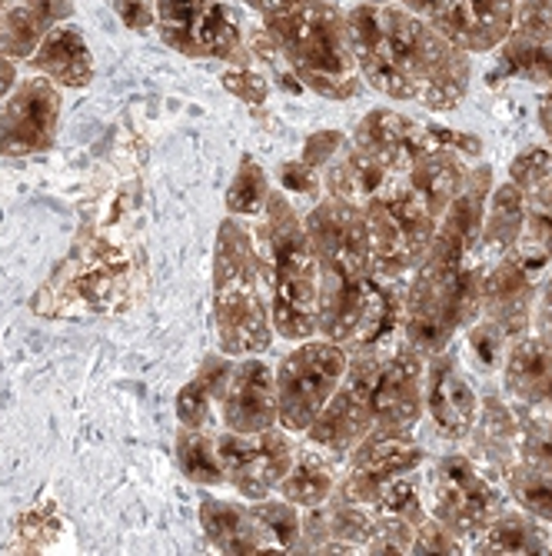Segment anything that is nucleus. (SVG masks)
Listing matches in <instances>:
<instances>
[{
	"mask_svg": "<svg viewBox=\"0 0 552 556\" xmlns=\"http://www.w3.org/2000/svg\"><path fill=\"white\" fill-rule=\"evenodd\" d=\"M499 71L516 80H529L539 87H552V40H536L523 34H510L496 47Z\"/></svg>",
	"mask_w": 552,
	"mask_h": 556,
	"instance_id": "obj_30",
	"label": "nucleus"
},
{
	"mask_svg": "<svg viewBox=\"0 0 552 556\" xmlns=\"http://www.w3.org/2000/svg\"><path fill=\"white\" fill-rule=\"evenodd\" d=\"M27 67L34 74H43L47 80H54L57 87H70V90H80L93 80L90 47L84 40V30L70 21H61L43 34L37 50L27 58Z\"/></svg>",
	"mask_w": 552,
	"mask_h": 556,
	"instance_id": "obj_24",
	"label": "nucleus"
},
{
	"mask_svg": "<svg viewBox=\"0 0 552 556\" xmlns=\"http://www.w3.org/2000/svg\"><path fill=\"white\" fill-rule=\"evenodd\" d=\"M280 58L304 84L326 100H349L363 87L346 30V4L336 0H296L286 11L260 21Z\"/></svg>",
	"mask_w": 552,
	"mask_h": 556,
	"instance_id": "obj_5",
	"label": "nucleus"
},
{
	"mask_svg": "<svg viewBox=\"0 0 552 556\" xmlns=\"http://www.w3.org/2000/svg\"><path fill=\"white\" fill-rule=\"evenodd\" d=\"M526 240L542 247L552 257V174L526 197Z\"/></svg>",
	"mask_w": 552,
	"mask_h": 556,
	"instance_id": "obj_36",
	"label": "nucleus"
},
{
	"mask_svg": "<svg viewBox=\"0 0 552 556\" xmlns=\"http://www.w3.org/2000/svg\"><path fill=\"white\" fill-rule=\"evenodd\" d=\"M539 127H542L545 143L552 147V87H545V97H542V104H539Z\"/></svg>",
	"mask_w": 552,
	"mask_h": 556,
	"instance_id": "obj_45",
	"label": "nucleus"
},
{
	"mask_svg": "<svg viewBox=\"0 0 552 556\" xmlns=\"http://www.w3.org/2000/svg\"><path fill=\"white\" fill-rule=\"evenodd\" d=\"M240 4L254 14L257 21H264V17H270V14H280V11H286L290 4H296V0H240Z\"/></svg>",
	"mask_w": 552,
	"mask_h": 556,
	"instance_id": "obj_44",
	"label": "nucleus"
},
{
	"mask_svg": "<svg viewBox=\"0 0 552 556\" xmlns=\"http://www.w3.org/2000/svg\"><path fill=\"white\" fill-rule=\"evenodd\" d=\"M426 467V446L416 440V433H386L373 430L363 443L343 457V473L336 483L339 500L373 507V503L389 493L396 483L410 480Z\"/></svg>",
	"mask_w": 552,
	"mask_h": 556,
	"instance_id": "obj_12",
	"label": "nucleus"
},
{
	"mask_svg": "<svg viewBox=\"0 0 552 556\" xmlns=\"http://www.w3.org/2000/svg\"><path fill=\"white\" fill-rule=\"evenodd\" d=\"M296 443L280 424L264 433H217V460L223 470V486L243 500L273 496L286 470L293 467Z\"/></svg>",
	"mask_w": 552,
	"mask_h": 556,
	"instance_id": "obj_14",
	"label": "nucleus"
},
{
	"mask_svg": "<svg viewBox=\"0 0 552 556\" xmlns=\"http://www.w3.org/2000/svg\"><path fill=\"white\" fill-rule=\"evenodd\" d=\"M506 496L523 507L526 514H532L536 520L552 527V473L529 467V464H516L506 477H503Z\"/></svg>",
	"mask_w": 552,
	"mask_h": 556,
	"instance_id": "obj_32",
	"label": "nucleus"
},
{
	"mask_svg": "<svg viewBox=\"0 0 552 556\" xmlns=\"http://www.w3.org/2000/svg\"><path fill=\"white\" fill-rule=\"evenodd\" d=\"M64 97L54 80L43 74L17 77L14 90L0 104V154L24 157L37 150H50L57 140V124Z\"/></svg>",
	"mask_w": 552,
	"mask_h": 556,
	"instance_id": "obj_17",
	"label": "nucleus"
},
{
	"mask_svg": "<svg viewBox=\"0 0 552 556\" xmlns=\"http://www.w3.org/2000/svg\"><path fill=\"white\" fill-rule=\"evenodd\" d=\"M346 30L357 71L376 93L436 114L457 111L470 97L473 54L423 14L396 0H349Z\"/></svg>",
	"mask_w": 552,
	"mask_h": 556,
	"instance_id": "obj_1",
	"label": "nucleus"
},
{
	"mask_svg": "<svg viewBox=\"0 0 552 556\" xmlns=\"http://www.w3.org/2000/svg\"><path fill=\"white\" fill-rule=\"evenodd\" d=\"M339 473H343V457H339V453H330L323 446L304 443V446H296L293 467L280 480L277 493L283 500L296 503L299 510H313V507H323V503L336 493Z\"/></svg>",
	"mask_w": 552,
	"mask_h": 556,
	"instance_id": "obj_27",
	"label": "nucleus"
},
{
	"mask_svg": "<svg viewBox=\"0 0 552 556\" xmlns=\"http://www.w3.org/2000/svg\"><path fill=\"white\" fill-rule=\"evenodd\" d=\"M423 387L426 353L407 337L389 340L373 377V427L386 433H416L423 424Z\"/></svg>",
	"mask_w": 552,
	"mask_h": 556,
	"instance_id": "obj_15",
	"label": "nucleus"
},
{
	"mask_svg": "<svg viewBox=\"0 0 552 556\" xmlns=\"http://www.w3.org/2000/svg\"><path fill=\"white\" fill-rule=\"evenodd\" d=\"M492 167H473L466 187L442 211L426 257L416 264L403 296V337L420 353H439L479 317L486 267L473 257L483 230Z\"/></svg>",
	"mask_w": 552,
	"mask_h": 556,
	"instance_id": "obj_3",
	"label": "nucleus"
},
{
	"mask_svg": "<svg viewBox=\"0 0 552 556\" xmlns=\"http://www.w3.org/2000/svg\"><path fill=\"white\" fill-rule=\"evenodd\" d=\"M363 214L370 227L373 280L407 287L410 274L426 257L439 217L426 207V200L410 187L403 174H396L376 197H370Z\"/></svg>",
	"mask_w": 552,
	"mask_h": 556,
	"instance_id": "obj_7",
	"label": "nucleus"
},
{
	"mask_svg": "<svg viewBox=\"0 0 552 556\" xmlns=\"http://www.w3.org/2000/svg\"><path fill=\"white\" fill-rule=\"evenodd\" d=\"M217 424L230 433H264L277 427V370L260 357H233L217 403Z\"/></svg>",
	"mask_w": 552,
	"mask_h": 556,
	"instance_id": "obj_18",
	"label": "nucleus"
},
{
	"mask_svg": "<svg viewBox=\"0 0 552 556\" xmlns=\"http://www.w3.org/2000/svg\"><path fill=\"white\" fill-rule=\"evenodd\" d=\"M270 177L260 170L257 161L243 157L240 161V170L230 184V193H227V207H230V217H243V220H257L264 211H267V200H270Z\"/></svg>",
	"mask_w": 552,
	"mask_h": 556,
	"instance_id": "obj_33",
	"label": "nucleus"
},
{
	"mask_svg": "<svg viewBox=\"0 0 552 556\" xmlns=\"http://www.w3.org/2000/svg\"><path fill=\"white\" fill-rule=\"evenodd\" d=\"M367 4H386V0H367Z\"/></svg>",
	"mask_w": 552,
	"mask_h": 556,
	"instance_id": "obj_46",
	"label": "nucleus"
},
{
	"mask_svg": "<svg viewBox=\"0 0 552 556\" xmlns=\"http://www.w3.org/2000/svg\"><path fill=\"white\" fill-rule=\"evenodd\" d=\"M214 307L220 353H227V357H264L273 346L277 333L270 320L260 250L243 217H227L217 233Z\"/></svg>",
	"mask_w": 552,
	"mask_h": 556,
	"instance_id": "obj_6",
	"label": "nucleus"
},
{
	"mask_svg": "<svg viewBox=\"0 0 552 556\" xmlns=\"http://www.w3.org/2000/svg\"><path fill=\"white\" fill-rule=\"evenodd\" d=\"M336 4H349V0H336Z\"/></svg>",
	"mask_w": 552,
	"mask_h": 556,
	"instance_id": "obj_47",
	"label": "nucleus"
},
{
	"mask_svg": "<svg viewBox=\"0 0 552 556\" xmlns=\"http://www.w3.org/2000/svg\"><path fill=\"white\" fill-rule=\"evenodd\" d=\"M529 330H532V333H539V337H549V340H552V270H549V274L539 280V287H536Z\"/></svg>",
	"mask_w": 552,
	"mask_h": 556,
	"instance_id": "obj_43",
	"label": "nucleus"
},
{
	"mask_svg": "<svg viewBox=\"0 0 552 556\" xmlns=\"http://www.w3.org/2000/svg\"><path fill=\"white\" fill-rule=\"evenodd\" d=\"M373 540L370 507L330 496L323 507L304 510L299 549L307 553H367Z\"/></svg>",
	"mask_w": 552,
	"mask_h": 556,
	"instance_id": "obj_21",
	"label": "nucleus"
},
{
	"mask_svg": "<svg viewBox=\"0 0 552 556\" xmlns=\"http://www.w3.org/2000/svg\"><path fill=\"white\" fill-rule=\"evenodd\" d=\"M420 483L429 517L463 540L466 553L510 500L503 480L489 477L466 450H449L436 457Z\"/></svg>",
	"mask_w": 552,
	"mask_h": 556,
	"instance_id": "obj_8",
	"label": "nucleus"
},
{
	"mask_svg": "<svg viewBox=\"0 0 552 556\" xmlns=\"http://www.w3.org/2000/svg\"><path fill=\"white\" fill-rule=\"evenodd\" d=\"M552 174V147H526L510 164V180L529 197Z\"/></svg>",
	"mask_w": 552,
	"mask_h": 556,
	"instance_id": "obj_37",
	"label": "nucleus"
},
{
	"mask_svg": "<svg viewBox=\"0 0 552 556\" xmlns=\"http://www.w3.org/2000/svg\"><path fill=\"white\" fill-rule=\"evenodd\" d=\"M177 460L183 473L200 486H223V470L217 460V433L180 427L177 437Z\"/></svg>",
	"mask_w": 552,
	"mask_h": 556,
	"instance_id": "obj_31",
	"label": "nucleus"
},
{
	"mask_svg": "<svg viewBox=\"0 0 552 556\" xmlns=\"http://www.w3.org/2000/svg\"><path fill=\"white\" fill-rule=\"evenodd\" d=\"M320 264L317 337L349 350L403 337L407 287L380 283L370 274V227L360 204L320 197L304 217Z\"/></svg>",
	"mask_w": 552,
	"mask_h": 556,
	"instance_id": "obj_2",
	"label": "nucleus"
},
{
	"mask_svg": "<svg viewBox=\"0 0 552 556\" xmlns=\"http://www.w3.org/2000/svg\"><path fill=\"white\" fill-rule=\"evenodd\" d=\"M233 357L220 353V357H207L204 367L196 370V377L180 390L177 396V417L180 427H193V430H210L217 424V403L223 393V383L230 377Z\"/></svg>",
	"mask_w": 552,
	"mask_h": 556,
	"instance_id": "obj_29",
	"label": "nucleus"
},
{
	"mask_svg": "<svg viewBox=\"0 0 552 556\" xmlns=\"http://www.w3.org/2000/svg\"><path fill=\"white\" fill-rule=\"evenodd\" d=\"M519 414V460L552 473V410Z\"/></svg>",
	"mask_w": 552,
	"mask_h": 556,
	"instance_id": "obj_34",
	"label": "nucleus"
},
{
	"mask_svg": "<svg viewBox=\"0 0 552 556\" xmlns=\"http://www.w3.org/2000/svg\"><path fill=\"white\" fill-rule=\"evenodd\" d=\"M257 250L264 283L270 296L273 333L293 343L317 337L320 317V264L307 224L299 217L293 197L280 187L270 190L267 211L257 217Z\"/></svg>",
	"mask_w": 552,
	"mask_h": 556,
	"instance_id": "obj_4",
	"label": "nucleus"
},
{
	"mask_svg": "<svg viewBox=\"0 0 552 556\" xmlns=\"http://www.w3.org/2000/svg\"><path fill=\"white\" fill-rule=\"evenodd\" d=\"M513 34L552 40V0H516Z\"/></svg>",
	"mask_w": 552,
	"mask_h": 556,
	"instance_id": "obj_38",
	"label": "nucleus"
},
{
	"mask_svg": "<svg viewBox=\"0 0 552 556\" xmlns=\"http://www.w3.org/2000/svg\"><path fill=\"white\" fill-rule=\"evenodd\" d=\"M552 257L532 240H519L506 257H499L483 274L479 290V320L496 327L510 343L529 333L536 287L545 274Z\"/></svg>",
	"mask_w": 552,
	"mask_h": 556,
	"instance_id": "obj_11",
	"label": "nucleus"
},
{
	"mask_svg": "<svg viewBox=\"0 0 552 556\" xmlns=\"http://www.w3.org/2000/svg\"><path fill=\"white\" fill-rule=\"evenodd\" d=\"M200 523H204L207 540L220 553H280L267 530L257 523L249 503L204 496V503H200Z\"/></svg>",
	"mask_w": 552,
	"mask_h": 556,
	"instance_id": "obj_25",
	"label": "nucleus"
},
{
	"mask_svg": "<svg viewBox=\"0 0 552 556\" xmlns=\"http://www.w3.org/2000/svg\"><path fill=\"white\" fill-rule=\"evenodd\" d=\"M280 190L290 193V197L304 193L307 204H317V200L323 197V177L313 167H307L304 161H290L280 170Z\"/></svg>",
	"mask_w": 552,
	"mask_h": 556,
	"instance_id": "obj_39",
	"label": "nucleus"
},
{
	"mask_svg": "<svg viewBox=\"0 0 552 556\" xmlns=\"http://www.w3.org/2000/svg\"><path fill=\"white\" fill-rule=\"evenodd\" d=\"M383 346H360L349 350V367L336 393L323 407V414L313 420V427L304 433L307 443L323 446L330 453L346 457L357 443H363L376 427H373V377L383 357Z\"/></svg>",
	"mask_w": 552,
	"mask_h": 556,
	"instance_id": "obj_13",
	"label": "nucleus"
},
{
	"mask_svg": "<svg viewBox=\"0 0 552 556\" xmlns=\"http://www.w3.org/2000/svg\"><path fill=\"white\" fill-rule=\"evenodd\" d=\"M154 30L187 58L220 61L223 67L257 64L246 47V24L227 0H157Z\"/></svg>",
	"mask_w": 552,
	"mask_h": 556,
	"instance_id": "obj_9",
	"label": "nucleus"
},
{
	"mask_svg": "<svg viewBox=\"0 0 552 556\" xmlns=\"http://www.w3.org/2000/svg\"><path fill=\"white\" fill-rule=\"evenodd\" d=\"M410 553H466V543L457 540L442 523H436L433 517H426V523L416 530L413 549Z\"/></svg>",
	"mask_w": 552,
	"mask_h": 556,
	"instance_id": "obj_41",
	"label": "nucleus"
},
{
	"mask_svg": "<svg viewBox=\"0 0 552 556\" xmlns=\"http://www.w3.org/2000/svg\"><path fill=\"white\" fill-rule=\"evenodd\" d=\"M346 140H349V137H346L343 130H317V134L307 137V143H304V157H299V161H304L307 167H313V170L323 177L326 164L339 154Z\"/></svg>",
	"mask_w": 552,
	"mask_h": 556,
	"instance_id": "obj_40",
	"label": "nucleus"
},
{
	"mask_svg": "<svg viewBox=\"0 0 552 556\" xmlns=\"http://www.w3.org/2000/svg\"><path fill=\"white\" fill-rule=\"evenodd\" d=\"M111 8L120 17V24L137 34L157 27V0H111Z\"/></svg>",
	"mask_w": 552,
	"mask_h": 556,
	"instance_id": "obj_42",
	"label": "nucleus"
},
{
	"mask_svg": "<svg viewBox=\"0 0 552 556\" xmlns=\"http://www.w3.org/2000/svg\"><path fill=\"white\" fill-rule=\"evenodd\" d=\"M220 84H223L233 97H240L243 104H254V108H264L267 100H270V93H273V77L264 74L260 64L227 67V71L220 74Z\"/></svg>",
	"mask_w": 552,
	"mask_h": 556,
	"instance_id": "obj_35",
	"label": "nucleus"
},
{
	"mask_svg": "<svg viewBox=\"0 0 552 556\" xmlns=\"http://www.w3.org/2000/svg\"><path fill=\"white\" fill-rule=\"evenodd\" d=\"M466 453L496 480H503L519 464V414L503 390L479 396Z\"/></svg>",
	"mask_w": 552,
	"mask_h": 556,
	"instance_id": "obj_20",
	"label": "nucleus"
},
{
	"mask_svg": "<svg viewBox=\"0 0 552 556\" xmlns=\"http://www.w3.org/2000/svg\"><path fill=\"white\" fill-rule=\"evenodd\" d=\"M523 233H526V193L513 180L492 187L486 197L483 230H479L473 257L489 270L499 257H506L523 240Z\"/></svg>",
	"mask_w": 552,
	"mask_h": 556,
	"instance_id": "obj_26",
	"label": "nucleus"
},
{
	"mask_svg": "<svg viewBox=\"0 0 552 556\" xmlns=\"http://www.w3.org/2000/svg\"><path fill=\"white\" fill-rule=\"evenodd\" d=\"M423 17L470 54H492L513 34L516 0H426Z\"/></svg>",
	"mask_w": 552,
	"mask_h": 556,
	"instance_id": "obj_19",
	"label": "nucleus"
},
{
	"mask_svg": "<svg viewBox=\"0 0 552 556\" xmlns=\"http://www.w3.org/2000/svg\"><path fill=\"white\" fill-rule=\"evenodd\" d=\"M503 374V393L516 410H552V340L526 333L510 343Z\"/></svg>",
	"mask_w": 552,
	"mask_h": 556,
	"instance_id": "obj_22",
	"label": "nucleus"
},
{
	"mask_svg": "<svg viewBox=\"0 0 552 556\" xmlns=\"http://www.w3.org/2000/svg\"><path fill=\"white\" fill-rule=\"evenodd\" d=\"M479 410V393L463 367L460 340L426 357V387H423V417L433 427V437L446 446L466 443Z\"/></svg>",
	"mask_w": 552,
	"mask_h": 556,
	"instance_id": "obj_16",
	"label": "nucleus"
},
{
	"mask_svg": "<svg viewBox=\"0 0 552 556\" xmlns=\"http://www.w3.org/2000/svg\"><path fill=\"white\" fill-rule=\"evenodd\" d=\"M470 553H552V527L506 503L499 517L476 536Z\"/></svg>",
	"mask_w": 552,
	"mask_h": 556,
	"instance_id": "obj_28",
	"label": "nucleus"
},
{
	"mask_svg": "<svg viewBox=\"0 0 552 556\" xmlns=\"http://www.w3.org/2000/svg\"><path fill=\"white\" fill-rule=\"evenodd\" d=\"M349 367V346L333 340H304L277 367V424L304 437L323 414Z\"/></svg>",
	"mask_w": 552,
	"mask_h": 556,
	"instance_id": "obj_10",
	"label": "nucleus"
},
{
	"mask_svg": "<svg viewBox=\"0 0 552 556\" xmlns=\"http://www.w3.org/2000/svg\"><path fill=\"white\" fill-rule=\"evenodd\" d=\"M396 174H399V167H393L386 157L373 154V150H367L354 140H346L343 150L323 170V193L363 207L367 200L376 197Z\"/></svg>",
	"mask_w": 552,
	"mask_h": 556,
	"instance_id": "obj_23",
	"label": "nucleus"
}]
</instances>
